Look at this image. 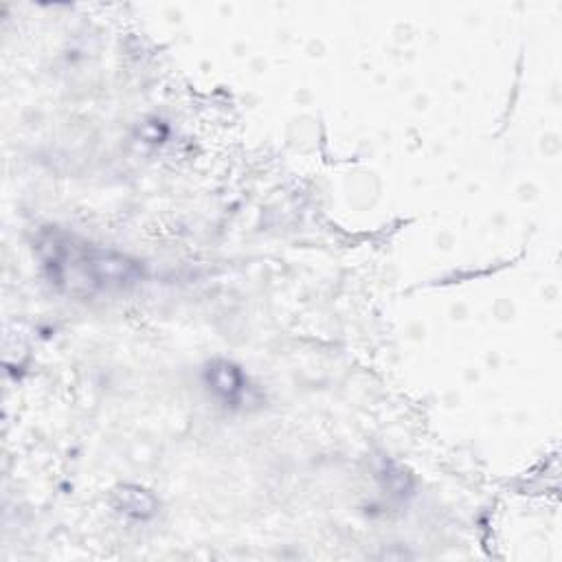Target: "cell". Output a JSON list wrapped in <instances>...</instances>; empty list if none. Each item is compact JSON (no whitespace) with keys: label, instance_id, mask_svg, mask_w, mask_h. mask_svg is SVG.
<instances>
[{"label":"cell","instance_id":"cell-1","mask_svg":"<svg viewBox=\"0 0 562 562\" xmlns=\"http://www.w3.org/2000/svg\"><path fill=\"white\" fill-rule=\"evenodd\" d=\"M42 259L50 281L72 294L121 290L140 277L138 263L130 257L57 233L42 241Z\"/></svg>","mask_w":562,"mask_h":562},{"label":"cell","instance_id":"cell-2","mask_svg":"<svg viewBox=\"0 0 562 562\" xmlns=\"http://www.w3.org/2000/svg\"><path fill=\"white\" fill-rule=\"evenodd\" d=\"M209 382L226 400H235L241 393V373L233 364H213V369L209 371Z\"/></svg>","mask_w":562,"mask_h":562}]
</instances>
